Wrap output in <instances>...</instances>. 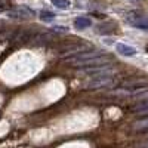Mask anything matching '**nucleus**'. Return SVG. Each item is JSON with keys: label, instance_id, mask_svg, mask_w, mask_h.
I'll use <instances>...</instances> for the list:
<instances>
[{"label": "nucleus", "instance_id": "1", "mask_svg": "<svg viewBox=\"0 0 148 148\" xmlns=\"http://www.w3.org/2000/svg\"><path fill=\"white\" fill-rule=\"evenodd\" d=\"M127 21H129L130 25L136 27V28H139V30H148V18H145V16L132 14V15H129Z\"/></svg>", "mask_w": 148, "mask_h": 148}, {"label": "nucleus", "instance_id": "2", "mask_svg": "<svg viewBox=\"0 0 148 148\" xmlns=\"http://www.w3.org/2000/svg\"><path fill=\"white\" fill-rule=\"evenodd\" d=\"M116 49L121 56H135L136 55V49L130 45H126V43H117Z\"/></svg>", "mask_w": 148, "mask_h": 148}, {"label": "nucleus", "instance_id": "3", "mask_svg": "<svg viewBox=\"0 0 148 148\" xmlns=\"http://www.w3.org/2000/svg\"><path fill=\"white\" fill-rule=\"evenodd\" d=\"M92 25V21L89 18H86V16H79L74 19V27H76L77 30H84V28H88Z\"/></svg>", "mask_w": 148, "mask_h": 148}, {"label": "nucleus", "instance_id": "4", "mask_svg": "<svg viewBox=\"0 0 148 148\" xmlns=\"http://www.w3.org/2000/svg\"><path fill=\"white\" fill-rule=\"evenodd\" d=\"M132 111H135V113H148V99H144L139 104H136L132 108Z\"/></svg>", "mask_w": 148, "mask_h": 148}, {"label": "nucleus", "instance_id": "5", "mask_svg": "<svg viewBox=\"0 0 148 148\" xmlns=\"http://www.w3.org/2000/svg\"><path fill=\"white\" fill-rule=\"evenodd\" d=\"M51 2H52V5H53L55 8L62 9V10H65V9H68V8L71 6L70 0H51Z\"/></svg>", "mask_w": 148, "mask_h": 148}, {"label": "nucleus", "instance_id": "6", "mask_svg": "<svg viewBox=\"0 0 148 148\" xmlns=\"http://www.w3.org/2000/svg\"><path fill=\"white\" fill-rule=\"evenodd\" d=\"M40 19L42 21H53L55 19V14L53 12H51V10H46V9H43L42 12H40Z\"/></svg>", "mask_w": 148, "mask_h": 148}, {"label": "nucleus", "instance_id": "7", "mask_svg": "<svg viewBox=\"0 0 148 148\" xmlns=\"http://www.w3.org/2000/svg\"><path fill=\"white\" fill-rule=\"evenodd\" d=\"M55 31H67L64 27H55Z\"/></svg>", "mask_w": 148, "mask_h": 148}, {"label": "nucleus", "instance_id": "8", "mask_svg": "<svg viewBox=\"0 0 148 148\" xmlns=\"http://www.w3.org/2000/svg\"><path fill=\"white\" fill-rule=\"evenodd\" d=\"M3 6H5V5H3V2H0V9H3Z\"/></svg>", "mask_w": 148, "mask_h": 148}]
</instances>
